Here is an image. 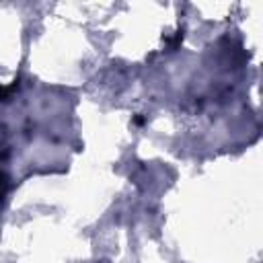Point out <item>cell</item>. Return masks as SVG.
<instances>
[{"label": "cell", "mask_w": 263, "mask_h": 263, "mask_svg": "<svg viewBox=\"0 0 263 263\" xmlns=\"http://www.w3.org/2000/svg\"><path fill=\"white\" fill-rule=\"evenodd\" d=\"M4 195H6V177L0 173V201H2Z\"/></svg>", "instance_id": "6da1fadb"}]
</instances>
